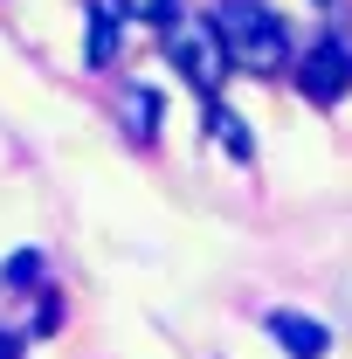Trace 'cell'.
Instances as JSON below:
<instances>
[{
	"mask_svg": "<svg viewBox=\"0 0 352 359\" xmlns=\"http://www.w3.org/2000/svg\"><path fill=\"white\" fill-rule=\"evenodd\" d=\"M125 118H132V132H138V138H152V125H159V97H152V90H132Z\"/></svg>",
	"mask_w": 352,
	"mask_h": 359,
	"instance_id": "52a82bcc",
	"label": "cell"
},
{
	"mask_svg": "<svg viewBox=\"0 0 352 359\" xmlns=\"http://www.w3.org/2000/svg\"><path fill=\"white\" fill-rule=\"evenodd\" d=\"M35 276H42V256H35V249L7 256V283H35Z\"/></svg>",
	"mask_w": 352,
	"mask_h": 359,
	"instance_id": "9c48e42d",
	"label": "cell"
},
{
	"mask_svg": "<svg viewBox=\"0 0 352 359\" xmlns=\"http://www.w3.org/2000/svg\"><path fill=\"white\" fill-rule=\"evenodd\" d=\"M215 28H221V42H228V62L249 69V76H276V69L290 62V35H283V21H276L269 7L228 0L215 14Z\"/></svg>",
	"mask_w": 352,
	"mask_h": 359,
	"instance_id": "6da1fadb",
	"label": "cell"
},
{
	"mask_svg": "<svg viewBox=\"0 0 352 359\" xmlns=\"http://www.w3.org/2000/svg\"><path fill=\"white\" fill-rule=\"evenodd\" d=\"M132 21H152V28H173V0H118Z\"/></svg>",
	"mask_w": 352,
	"mask_h": 359,
	"instance_id": "ba28073f",
	"label": "cell"
},
{
	"mask_svg": "<svg viewBox=\"0 0 352 359\" xmlns=\"http://www.w3.org/2000/svg\"><path fill=\"white\" fill-rule=\"evenodd\" d=\"M269 339L283 346V359H325L332 353V332L304 311H269Z\"/></svg>",
	"mask_w": 352,
	"mask_h": 359,
	"instance_id": "277c9868",
	"label": "cell"
},
{
	"mask_svg": "<svg viewBox=\"0 0 352 359\" xmlns=\"http://www.w3.org/2000/svg\"><path fill=\"white\" fill-rule=\"evenodd\" d=\"M297 83H304L311 104H339V97L352 90V48L346 42H318L304 55V69H297Z\"/></svg>",
	"mask_w": 352,
	"mask_h": 359,
	"instance_id": "3957f363",
	"label": "cell"
},
{
	"mask_svg": "<svg viewBox=\"0 0 352 359\" xmlns=\"http://www.w3.org/2000/svg\"><path fill=\"white\" fill-rule=\"evenodd\" d=\"M208 132L228 145V159H256V138H249V125H242L228 104H208Z\"/></svg>",
	"mask_w": 352,
	"mask_h": 359,
	"instance_id": "5b68a950",
	"label": "cell"
},
{
	"mask_svg": "<svg viewBox=\"0 0 352 359\" xmlns=\"http://www.w3.org/2000/svg\"><path fill=\"white\" fill-rule=\"evenodd\" d=\"M14 353H21V346H14V339H7V332H0V359H14Z\"/></svg>",
	"mask_w": 352,
	"mask_h": 359,
	"instance_id": "30bf717a",
	"label": "cell"
},
{
	"mask_svg": "<svg viewBox=\"0 0 352 359\" xmlns=\"http://www.w3.org/2000/svg\"><path fill=\"white\" fill-rule=\"evenodd\" d=\"M166 55H173L180 76H194L201 90H221V83H228V69H235L215 21H173V28H166Z\"/></svg>",
	"mask_w": 352,
	"mask_h": 359,
	"instance_id": "7a4b0ae2",
	"label": "cell"
},
{
	"mask_svg": "<svg viewBox=\"0 0 352 359\" xmlns=\"http://www.w3.org/2000/svg\"><path fill=\"white\" fill-rule=\"evenodd\" d=\"M90 69H104V62H111V55H118V14H111V7H90Z\"/></svg>",
	"mask_w": 352,
	"mask_h": 359,
	"instance_id": "8992f818",
	"label": "cell"
}]
</instances>
